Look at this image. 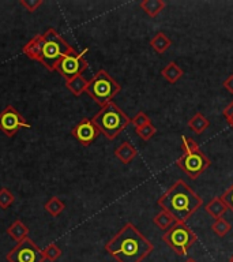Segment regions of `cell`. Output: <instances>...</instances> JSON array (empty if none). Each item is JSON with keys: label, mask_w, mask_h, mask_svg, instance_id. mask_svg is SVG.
<instances>
[{"label": "cell", "mask_w": 233, "mask_h": 262, "mask_svg": "<svg viewBox=\"0 0 233 262\" xmlns=\"http://www.w3.org/2000/svg\"><path fill=\"white\" fill-rule=\"evenodd\" d=\"M154 246L132 223H127L105 245V251L118 262H142Z\"/></svg>", "instance_id": "obj_1"}, {"label": "cell", "mask_w": 233, "mask_h": 262, "mask_svg": "<svg viewBox=\"0 0 233 262\" xmlns=\"http://www.w3.org/2000/svg\"><path fill=\"white\" fill-rule=\"evenodd\" d=\"M202 205V198L183 179L176 180L158 200L159 208L171 213L175 220L180 223H187Z\"/></svg>", "instance_id": "obj_2"}, {"label": "cell", "mask_w": 233, "mask_h": 262, "mask_svg": "<svg viewBox=\"0 0 233 262\" xmlns=\"http://www.w3.org/2000/svg\"><path fill=\"white\" fill-rule=\"evenodd\" d=\"M91 120L108 139L116 138L131 123V119L113 101L101 106Z\"/></svg>", "instance_id": "obj_3"}, {"label": "cell", "mask_w": 233, "mask_h": 262, "mask_svg": "<svg viewBox=\"0 0 233 262\" xmlns=\"http://www.w3.org/2000/svg\"><path fill=\"white\" fill-rule=\"evenodd\" d=\"M75 49L59 34L53 28H49L44 33V48H42V59L41 63L49 70H56L59 61Z\"/></svg>", "instance_id": "obj_4"}, {"label": "cell", "mask_w": 233, "mask_h": 262, "mask_svg": "<svg viewBox=\"0 0 233 262\" xmlns=\"http://www.w3.org/2000/svg\"><path fill=\"white\" fill-rule=\"evenodd\" d=\"M122 90V86L106 73L105 70H100L89 81L86 93L97 102L98 105H106L113 101V98Z\"/></svg>", "instance_id": "obj_5"}, {"label": "cell", "mask_w": 233, "mask_h": 262, "mask_svg": "<svg viewBox=\"0 0 233 262\" xmlns=\"http://www.w3.org/2000/svg\"><path fill=\"white\" fill-rule=\"evenodd\" d=\"M162 241L175 251V254H177L179 257H183V255H187L188 250L191 246L195 245L198 237H196V233L185 223L176 221L171 228L165 231L162 235Z\"/></svg>", "instance_id": "obj_6"}, {"label": "cell", "mask_w": 233, "mask_h": 262, "mask_svg": "<svg viewBox=\"0 0 233 262\" xmlns=\"http://www.w3.org/2000/svg\"><path fill=\"white\" fill-rule=\"evenodd\" d=\"M210 160L204 156L203 151L196 150L192 153H183V156L176 161V165L181 168L188 178L192 180L198 179L208 167H210Z\"/></svg>", "instance_id": "obj_7"}, {"label": "cell", "mask_w": 233, "mask_h": 262, "mask_svg": "<svg viewBox=\"0 0 233 262\" xmlns=\"http://www.w3.org/2000/svg\"><path fill=\"white\" fill-rule=\"evenodd\" d=\"M6 259L8 262H44L45 257L42 250L32 239L26 237L6 255Z\"/></svg>", "instance_id": "obj_8"}, {"label": "cell", "mask_w": 233, "mask_h": 262, "mask_svg": "<svg viewBox=\"0 0 233 262\" xmlns=\"http://www.w3.org/2000/svg\"><path fill=\"white\" fill-rule=\"evenodd\" d=\"M87 52V49L82 51V52H77V51H73L68 55H65L57 64L56 70L57 73L60 74L61 77L64 78L65 81L68 79H73V78L78 77V75H82V73L87 69V60L85 59V53Z\"/></svg>", "instance_id": "obj_9"}, {"label": "cell", "mask_w": 233, "mask_h": 262, "mask_svg": "<svg viewBox=\"0 0 233 262\" xmlns=\"http://www.w3.org/2000/svg\"><path fill=\"white\" fill-rule=\"evenodd\" d=\"M30 127L32 126L26 122V119L12 105H7L0 112V130L7 137H14L20 128H30Z\"/></svg>", "instance_id": "obj_10"}, {"label": "cell", "mask_w": 233, "mask_h": 262, "mask_svg": "<svg viewBox=\"0 0 233 262\" xmlns=\"http://www.w3.org/2000/svg\"><path fill=\"white\" fill-rule=\"evenodd\" d=\"M71 134L82 146H89L97 139V137L101 134V131L98 128L91 119L83 118L77 126L74 127Z\"/></svg>", "instance_id": "obj_11"}, {"label": "cell", "mask_w": 233, "mask_h": 262, "mask_svg": "<svg viewBox=\"0 0 233 262\" xmlns=\"http://www.w3.org/2000/svg\"><path fill=\"white\" fill-rule=\"evenodd\" d=\"M42 48H44V34H37L29 41L28 44L22 48V52L33 60H37L41 63L42 59Z\"/></svg>", "instance_id": "obj_12"}, {"label": "cell", "mask_w": 233, "mask_h": 262, "mask_svg": "<svg viewBox=\"0 0 233 262\" xmlns=\"http://www.w3.org/2000/svg\"><path fill=\"white\" fill-rule=\"evenodd\" d=\"M161 75H162L164 79L167 82H169V83H176L180 78L183 77L184 71L176 61H169V63L161 70Z\"/></svg>", "instance_id": "obj_13"}, {"label": "cell", "mask_w": 233, "mask_h": 262, "mask_svg": "<svg viewBox=\"0 0 233 262\" xmlns=\"http://www.w3.org/2000/svg\"><path fill=\"white\" fill-rule=\"evenodd\" d=\"M204 210H206L213 219H216L217 220V219H221V217L226 213L228 206L225 205L224 201L221 200V196H216V198H213V200L204 206Z\"/></svg>", "instance_id": "obj_14"}, {"label": "cell", "mask_w": 233, "mask_h": 262, "mask_svg": "<svg viewBox=\"0 0 233 262\" xmlns=\"http://www.w3.org/2000/svg\"><path fill=\"white\" fill-rule=\"evenodd\" d=\"M138 151L130 142H123L120 146L114 150V156L118 157L123 164H130L136 157Z\"/></svg>", "instance_id": "obj_15"}, {"label": "cell", "mask_w": 233, "mask_h": 262, "mask_svg": "<svg viewBox=\"0 0 233 262\" xmlns=\"http://www.w3.org/2000/svg\"><path fill=\"white\" fill-rule=\"evenodd\" d=\"M172 41L165 36V33L158 32L155 34L153 38L150 40V47L154 49L155 52L158 53V55H164V53L167 52L168 49L171 48Z\"/></svg>", "instance_id": "obj_16"}, {"label": "cell", "mask_w": 233, "mask_h": 262, "mask_svg": "<svg viewBox=\"0 0 233 262\" xmlns=\"http://www.w3.org/2000/svg\"><path fill=\"white\" fill-rule=\"evenodd\" d=\"M139 6L150 18H155L165 8L167 4L164 0H142Z\"/></svg>", "instance_id": "obj_17"}, {"label": "cell", "mask_w": 233, "mask_h": 262, "mask_svg": "<svg viewBox=\"0 0 233 262\" xmlns=\"http://www.w3.org/2000/svg\"><path fill=\"white\" fill-rule=\"evenodd\" d=\"M7 233L12 237V239H14V241H16L18 243H19L20 241H24V239L28 237L29 228L24 224V223H22V221L16 220L14 221L10 227H8Z\"/></svg>", "instance_id": "obj_18"}, {"label": "cell", "mask_w": 233, "mask_h": 262, "mask_svg": "<svg viewBox=\"0 0 233 262\" xmlns=\"http://www.w3.org/2000/svg\"><path fill=\"white\" fill-rule=\"evenodd\" d=\"M87 85H89V81H87L85 77H82V75H78V77L73 78V79L65 81L67 89H68L74 96H81L83 92H86Z\"/></svg>", "instance_id": "obj_19"}, {"label": "cell", "mask_w": 233, "mask_h": 262, "mask_svg": "<svg viewBox=\"0 0 233 262\" xmlns=\"http://www.w3.org/2000/svg\"><path fill=\"white\" fill-rule=\"evenodd\" d=\"M208 124H210V123H208L207 118H206L203 114H200V112H196V114L188 120V127L198 135L202 134V133L207 128Z\"/></svg>", "instance_id": "obj_20"}, {"label": "cell", "mask_w": 233, "mask_h": 262, "mask_svg": "<svg viewBox=\"0 0 233 262\" xmlns=\"http://www.w3.org/2000/svg\"><path fill=\"white\" fill-rule=\"evenodd\" d=\"M153 223H154V225L157 228L162 229V231H168L172 225L175 224L176 220L171 213L165 212V210H161V212L155 214L154 219H153Z\"/></svg>", "instance_id": "obj_21"}, {"label": "cell", "mask_w": 233, "mask_h": 262, "mask_svg": "<svg viewBox=\"0 0 233 262\" xmlns=\"http://www.w3.org/2000/svg\"><path fill=\"white\" fill-rule=\"evenodd\" d=\"M44 208L45 210L51 214V216L57 217L61 212H63V210H64L65 205L64 202L59 200L57 196H52V198H49V200L45 202Z\"/></svg>", "instance_id": "obj_22"}, {"label": "cell", "mask_w": 233, "mask_h": 262, "mask_svg": "<svg viewBox=\"0 0 233 262\" xmlns=\"http://www.w3.org/2000/svg\"><path fill=\"white\" fill-rule=\"evenodd\" d=\"M212 229L214 231L216 235H218L220 237H224L226 236L229 232H230V229H232V225L229 221H226L225 219H217L214 223L212 224Z\"/></svg>", "instance_id": "obj_23"}, {"label": "cell", "mask_w": 233, "mask_h": 262, "mask_svg": "<svg viewBox=\"0 0 233 262\" xmlns=\"http://www.w3.org/2000/svg\"><path fill=\"white\" fill-rule=\"evenodd\" d=\"M42 253H44L45 259H48V261H51V262H55L57 258H60L61 250L57 245H55V243H51V245H48L44 250H42Z\"/></svg>", "instance_id": "obj_24"}, {"label": "cell", "mask_w": 233, "mask_h": 262, "mask_svg": "<svg viewBox=\"0 0 233 262\" xmlns=\"http://www.w3.org/2000/svg\"><path fill=\"white\" fill-rule=\"evenodd\" d=\"M14 201H15V196H14V194H12L8 188H0V208H10V206L14 204Z\"/></svg>", "instance_id": "obj_25"}, {"label": "cell", "mask_w": 233, "mask_h": 262, "mask_svg": "<svg viewBox=\"0 0 233 262\" xmlns=\"http://www.w3.org/2000/svg\"><path fill=\"white\" fill-rule=\"evenodd\" d=\"M157 133V128L153 126V123H147L146 126L141 127V128H136V134L143 139V141H149L154 137V134Z\"/></svg>", "instance_id": "obj_26"}, {"label": "cell", "mask_w": 233, "mask_h": 262, "mask_svg": "<svg viewBox=\"0 0 233 262\" xmlns=\"http://www.w3.org/2000/svg\"><path fill=\"white\" fill-rule=\"evenodd\" d=\"M150 122H151L150 118H149V116H147V115L145 114L143 111H139L138 114L135 115L134 118L131 119V123L134 124L135 130H136V128H141V127H143V126H146L147 123H150Z\"/></svg>", "instance_id": "obj_27"}, {"label": "cell", "mask_w": 233, "mask_h": 262, "mask_svg": "<svg viewBox=\"0 0 233 262\" xmlns=\"http://www.w3.org/2000/svg\"><path fill=\"white\" fill-rule=\"evenodd\" d=\"M181 149H183V153H192V151L200 150L198 143L190 137H181Z\"/></svg>", "instance_id": "obj_28"}, {"label": "cell", "mask_w": 233, "mask_h": 262, "mask_svg": "<svg viewBox=\"0 0 233 262\" xmlns=\"http://www.w3.org/2000/svg\"><path fill=\"white\" fill-rule=\"evenodd\" d=\"M19 4L26 8L29 12H34L42 4V0H20Z\"/></svg>", "instance_id": "obj_29"}, {"label": "cell", "mask_w": 233, "mask_h": 262, "mask_svg": "<svg viewBox=\"0 0 233 262\" xmlns=\"http://www.w3.org/2000/svg\"><path fill=\"white\" fill-rule=\"evenodd\" d=\"M220 196H221V200L225 202V205L228 206L229 210H232L233 212V184L224 192V194H222V195Z\"/></svg>", "instance_id": "obj_30"}, {"label": "cell", "mask_w": 233, "mask_h": 262, "mask_svg": "<svg viewBox=\"0 0 233 262\" xmlns=\"http://www.w3.org/2000/svg\"><path fill=\"white\" fill-rule=\"evenodd\" d=\"M224 118L228 120V123H230L233 120V101L232 102H229V105L225 106V110H224Z\"/></svg>", "instance_id": "obj_31"}, {"label": "cell", "mask_w": 233, "mask_h": 262, "mask_svg": "<svg viewBox=\"0 0 233 262\" xmlns=\"http://www.w3.org/2000/svg\"><path fill=\"white\" fill-rule=\"evenodd\" d=\"M222 86H224L225 89L228 90L229 93L233 94V74H230L224 82H222Z\"/></svg>", "instance_id": "obj_32"}, {"label": "cell", "mask_w": 233, "mask_h": 262, "mask_svg": "<svg viewBox=\"0 0 233 262\" xmlns=\"http://www.w3.org/2000/svg\"><path fill=\"white\" fill-rule=\"evenodd\" d=\"M184 262H196V259H194V258H188V259H185Z\"/></svg>", "instance_id": "obj_33"}, {"label": "cell", "mask_w": 233, "mask_h": 262, "mask_svg": "<svg viewBox=\"0 0 233 262\" xmlns=\"http://www.w3.org/2000/svg\"><path fill=\"white\" fill-rule=\"evenodd\" d=\"M229 262H233V254L230 255V258H229Z\"/></svg>", "instance_id": "obj_34"}, {"label": "cell", "mask_w": 233, "mask_h": 262, "mask_svg": "<svg viewBox=\"0 0 233 262\" xmlns=\"http://www.w3.org/2000/svg\"><path fill=\"white\" fill-rule=\"evenodd\" d=\"M229 126H230V127H232V128H233V120H232V122H230V123H229Z\"/></svg>", "instance_id": "obj_35"}]
</instances>
